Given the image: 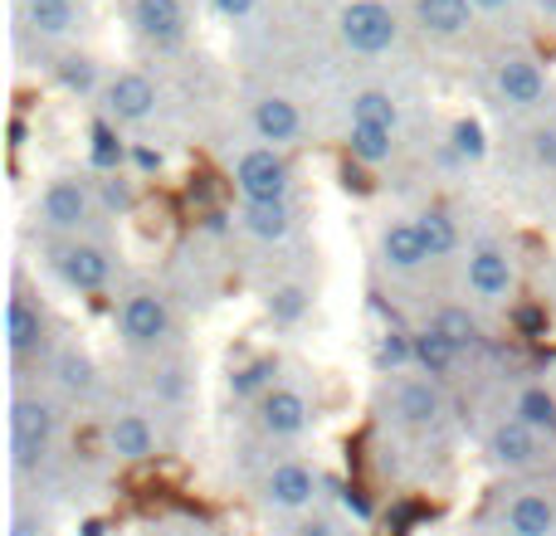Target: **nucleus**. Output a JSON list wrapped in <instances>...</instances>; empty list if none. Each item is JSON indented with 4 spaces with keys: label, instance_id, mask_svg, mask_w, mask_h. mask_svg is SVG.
Instances as JSON below:
<instances>
[{
    "label": "nucleus",
    "instance_id": "1",
    "mask_svg": "<svg viewBox=\"0 0 556 536\" xmlns=\"http://www.w3.org/2000/svg\"><path fill=\"white\" fill-rule=\"evenodd\" d=\"M98 210H103V205H98L93 181H84V176H54L35 205V220H39V230L54 234V240H78V234L93 225Z\"/></svg>",
    "mask_w": 556,
    "mask_h": 536
},
{
    "label": "nucleus",
    "instance_id": "2",
    "mask_svg": "<svg viewBox=\"0 0 556 536\" xmlns=\"http://www.w3.org/2000/svg\"><path fill=\"white\" fill-rule=\"evenodd\" d=\"M54 434H59V410L49 395L20 391L15 400H10V463H15V473L39 469L49 444H54Z\"/></svg>",
    "mask_w": 556,
    "mask_h": 536
},
{
    "label": "nucleus",
    "instance_id": "3",
    "mask_svg": "<svg viewBox=\"0 0 556 536\" xmlns=\"http://www.w3.org/2000/svg\"><path fill=\"white\" fill-rule=\"evenodd\" d=\"M117 336H123L127 352H162L176 336L172 297L156 293V288H132L117 303Z\"/></svg>",
    "mask_w": 556,
    "mask_h": 536
},
{
    "label": "nucleus",
    "instance_id": "4",
    "mask_svg": "<svg viewBox=\"0 0 556 536\" xmlns=\"http://www.w3.org/2000/svg\"><path fill=\"white\" fill-rule=\"evenodd\" d=\"M337 39L362 59H381L401 44V15L386 0H346L337 10Z\"/></svg>",
    "mask_w": 556,
    "mask_h": 536
},
{
    "label": "nucleus",
    "instance_id": "5",
    "mask_svg": "<svg viewBox=\"0 0 556 536\" xmlns=\"http://www.w3.org/2000/svg\"><path fill=\"white\" fill-rule=\"evenodd\" d=\"M489 88L508 113H542L552 103V78L532 54H498L489 64Z\"/></svg>",
    "mask_w": 556,
    "mask_h": 536
},
{
    "label": "nucleus",
    "instance_id": "6",
    "mask_svg": "<svg viewBox=\"0 0 556 536\" xmlns=\"http://www.w3.org/2000/svg\"><path fill=\"white\" fill-rule=\"evenodd\" d=\"M230 181L244 201H288L293 191V162H288L283 146H250V152L235 156Z\"/></svg>",
    "mask_w": 556,
    "mask_h": 536
},
{
    "label": "nucleus",
    "instance_id": "7",
    "mask_svg": "<svg viewBox=\"0 0 556 536\" xmlns=\"http://www.w3.org/2000/svg\"><path fill=\"white\" fill-rule=\"evenodd\" d=\"M49 264H54L59 283L74 288V293H84V297L103 293V288L113 283V254H108V244L84 240V234H78V240L49 244Z\"/></svg>",
    "mask_w": 556,
    "mask_h": 536
},
{
    "label": "nucleus",
    "instance_id": "8",
    "mask_svg": "<svg viewBox=\"0 0 556 536\" xmlns=\"http://www.w3.org/2000/svg\"><path fill=\"white\" fill-rule=\"evenodd\" d=\"M98 107H103V117L117 127H142V123H152L156 107H162V88H156L142 68H123V74H108V88H103V98H98Z\"/></svg>",
    "mask_w": 556,
    "mask_h": 536
},
{
    "label": "nucleus",
    "instance_id": "9",
    "mask_svg": "<svg viewBox=\"0 0 556 536\" xmlns=\"http://www.w3.org/2000/svg\"><path fill=\"white\" fill-rule=\"evenodd\" d=\"M464 288H469L473 303H503V297H513V288H518L513 254L493 240L469 244V254H464Z\"/></svg>",
    "mask_w": 556,
    "mask_h": 536
},
{
    "label": "nucleus",
    "instance_id": "10",
    "mask_svg": "<svg viewBox=\"0 0 556 536\" xmlns=\"http://www.w3.org/2000/svg\"><path fill=\"white\" fill-rule=\"evenodd\" d=\"M313 400H307L298 385H283L278 381L269 395H264L260 405H254V424H260V434L264 439H303L307 430H313Z\"/></svg>",
    "mask_w": 556,
    "mask_h": 536
},
{
    "label": "nucleus",
    "instance_id": "11",
    "mask_svg": "<svg viewBox=\"0 0 556 536\" xmlns=\"http://www.w3.org/2000/svg\"><path fill=\"white\" fill-rule=\"evenodd\" d=\"M317 488H323L317 469H307L303 459H278L274 469L264 473L260 498H264V508H274V512H307Z\"/></svg>",
    "mask_w": 556,
    "mask_h": 536
},
{
    "label": "nucleus",
    "instance_id": "12",
    "mask_svg": "<svg viewBox=\"0 0 556 536\" xmlns=\"http://www.w3.org/2000/svg\"><path fill=\"white\" fill-rule=\"evenodd\" d=\"M391 410L401 424L410 430H434L444 420V385L425 371H405L401 381L391 385Z\"/></svg>",
    "mask_w": 556,
    "mask_h": 536
},
{
    "label": "nucleus",
    "instance_id": "13",
    "mask_svg": "<svg viewBox=\"0 0 556 536\" xmlns=\"http://www.w3.org/2000/svg\"><path fill=\"white\" fill-rule=\"evenodd\" d=\"M483 454H489L493 469H508V473L532 469V463H542V434L532 430V424L503 414V420L489 430V439H483Z\"/></svg>",
    "mask_w": 556,
    "mask_h": 536
},
{
    "label": "nucleus",
    "instance_id": "14",
    "mask_svg": "<svg viewBox=\"0 0 556 536\" xmlns=\"http://www.w3.org/2000/svg\"><path fill=\"white\" fill-rule=\"evenodd\" d=\"M45 342H49L45 312H39L35 297L15 288V293H10V303H5V352H10V361L25 366L29 356L45 352Z\"/></svg>",
    "mask_w": 556,
    "mask_h": 536
},
{
    "label": "nucleus",
    "instance_id": "15",
    "mask_svg": "<svg viewBox=\"0 0 556 536\" xmlns=\"http://www.w3.org/2000/svg\"><path fill=\"white\" fill-rule=\"evenodd\" d=\"M127 20H132L137 39L152 44V49H176L186 39V29H191L181 0H132Z\"/></svg>",
    "mask_w": 556,
    "mask_h": 536
},
{
    "label": "nucleus",
    "instance_id": "16",
    "mask_svg": "<svg viewBox=\"0 0 556 536\" xmlns=\"http://www.w3.org/2000/svg\"><path fill=\"white\" fill-rule=\"evenodd\" d=\"M376 254H381V264L391 268V273H420L430 259V250H425V234L420 225H415V215H395V220L381 225V234H376Z\"/></svg>",
    "mask_w": 556,
    "mask_h": 536
},
{
    "label": "nucleus",
    "instance_id": "17",
    "mask_svg": "<svg viewBox=\"0 0 556 536\" xmlns=\"http://www.w3.org/2000/svg\"><path fill=\"white\" fill-rule=\"evenodd\" d=\"M250 127L264 146H293L303 137V107L283 93H264L250 103Z\"/></svg>",
    "mask_w": 556,
    "mask_h": 536
},
{
    "label": "nucleus",
    "instance_id": "18",
    "mask_svg": "<svg viewBox=\"0 0 556 536\" xmlns=\"http://www.w3.org/2000/svg\"><path fill=\"white\" fill-rule=\"evenodd\" d=\"M103 439L117 463H147L156 454V424L147 420L142 410H117L113 420H108Z\"/></svg>",
    "mask_w": 556,
    "mask_h": 536
},
{
    "label": "nucleus",
    "instance_id": "19",
    "mask_svg": "<svg viewBox=\"0 0 556 536\" xmlns=\"http://www.w3.org/2000/svg\"><path fill=\"white\" fill-rule=\"evenodd\" d=\"M410 20L430 39H464L479 10H473V0H410Z\"/></svg>",
    "mask_w": 556,
    "mask_h": 536
},
{
    "label": "nucleus",
    "instance_id": "20",
    "mask_svg": "<svg viewBox=\"0 0 556 536\" xmlns=\"http://www.w3.org/2000/svg\"><path fill=\"white\" fill-rule=\"evenodd\" d=\"M20 25L39 39H68L84 25V5L78 0H20Z\"/></svg>",
    "mask_w": 556,
    "mask_h": 536
},
{
    "label": "nucleus",
    "instance_id": "21",
    "mask_svg": "<svg viewBox=\"0 0 556 536\" xmlns=\"http://www.w3.org/2000/svg\"><path fill=\"white\" fill-rule=\"evenodd\" d=\"M240 230L260 244H283L298 230V210H293V201H244Z\"/></svg>",
    "mask_w": 556,
    "mask_h": 536
},
{
    "label": "nucleus",
    "instance_id": "22",
    "mask_svg": "<svg viewBox=\"0 0 556 536\" xmlns=\"http://www.w3.org/2000/svg\"><path fill=\"white\" fill-rule=\"evenodd\" d=\"M503 532L508 536H556V502L547 493H518L503 508Z\"/></svg>",
    "mask_w": 556,
    "mask_h": 536
},
{
    "label": "nucleus",
    "instance_id": "23",
    "mask_svg": "<svg viewBox=\"0 0 556 536\" xmlns=\"http://www.w3.org/2000/svg\"><path fill=\"white\" fill-rule=\"evenodd\" d=\"M425 327H434V332H440L444 342L459 346L464 356L483 346V322H479V312H473L469 303H440V307L430 312V322H425Z\"/></svg>",
    "mask_w": 556,
    "mask_h": 536
},
{
    "label": "nucleus",
    "instance_id": "24",
    "mask_svg": "<svg viewBox=\"0 0 556 536\" xmlns=\"http://www.w3.org/2000/svg\"><path fill=\"white\" fill-rule=\"evenodd\" d=\"M464 366V352L454 342H444L434 327H420L415 332V371H425V375H434V381H454V371Z\"/></svg>",
    "mask_w": 556,
    "mask_h": 536
},
{
    "label": "nucleus",
    "instance_id": "25",
    "mask_svg": "<svg viewBox=\"0 0 556 536\" xmlns=\"http://www.w3.org/2000/svg\"><path fill=\"white\" fill-rule=\"evenodd\" d=\"M54 84L64 88V93H74V98H103L108 78L88 54H74V49H68V54L54 59Z\"/></svg>",
    "mask_w": 556,
    "mask_h": 536
},
{
    "label": "nucleus",
    "instance_id": "26",
    "mask_svg": "<svg viewBox=\"0 0 556 536\" xmlns=\"http://www.w3.org/2000/svg\"><path fill=\"white\" fill-rule=\"evenodd\" d=\"M415 225H420V234H425V250H430V259H434V264H440V259H454V254H459L464 234H459V220H454L450 210H440V205H430V210H420V215H415Z\"/></svg>",
    "mask_w": 556,
    "mask_h": 536
},
{
    "label": "nucleus",
    "instance_id": "27",
    "mask_svg": "<svg viewBox=\"0 0 556 536\" xmlns=\"http://www.w3.org/2000/svg\"><path fill=\"white\" fill-rule=\"evenodd\" d=\"M274 385H278V361H274V356H250V361H240L230 371V395H235V400H254V405H260Z\"/></svg>",
    "mask_w": 556,
    "mask_h": 536
},
{
    "label": "nucleus",
    "instance_id": "28",
    "mask_svg": "<svg viewBox=\"0 0 556 536\" xmlns=\"http://www.w3.org/2000/svg\"><path fill=\"white\" fill-rule=\"evenodd\" d=\"M346 152H352L362 166H386L395 156V127L352 123L346 127Z\"/></svg>",
    "mask_w": 556,
    "mask_h": 536
},
{
    "label": "nucleus",
    "instance_id": "29",
    "mask_svg": "<svg viewBox=\"0 0 556 536\" xmlns=\"http://www.w3.org/2000/svg\"><path fill=\"white\" fill-rule=\"evenodd\" d=\"M54 375H59V385H64L68 395H93L98 391V366H93V356L78 352V346H59Z\"/></svg>",
    "mask_w": 556,
    "mask_h": 536
},
{
    "label": "nucleus",
    "instance_id": "30",
    "mask_svg": "<svg viewBox=\"0 0 556 536\" xmlns=\"http://www.w3.org/2000/svg\"><path fill=\"white\" fill-rule=\"evenodd\" d=\"M513 420L532 424L538 434H552L556 430V395L547 385H522V391L513 395Z\"/></svg>",
    "mask_w": 556,
    "mask_h": 536
},
{
    "label": "nucleus",
    "instance_id": "31",
    "mask_svg": "<svg viewBox=\"0 0 556 536\" xmlns=\"http://www.w3.org/2000/svg\"><path fill=\"white\" fill-rule=\"evenodd\" d=\"M346 103H352V123H371V127L401 123V103H395L391 88H356Z\"/></svg>",
    "mask_w": 556,
    "mask_h": 536
},
{
    "label": "nucleus",
    "instance_id": "32",
    "mask_svg": "<svg viewBox=\"0 0 556 536\" xmlns=\"http://www.w3.org/2000/svg\"><path fill=\"white\" fill-rule=\"evenodd\" d=\"M307 307H313V293H307L303 283H278V288H269V297H264V312H269L274 327H298L307 317Z\"/></svg>",
    "mask_w": 556,
    "mask_h": 536
},
{
    "label": "nucleus",
    "instance_id": "33",
    "mask_svg": "<svg viewBox=\"0 0 556 536\" xmlns=\"http://www.w3.org/2000/svg\"><path fill=\"white\" fill-rule=\"evenodd\" d=\"M376 371L381 375L415 371V332H386L376 342Z\"/></svg>",
    "mask_w": 556,
    "mask_h": 536
},
{
    "label": "nucleus",
    "instance_id": "34",
    "mask_svg": "<svg viewBox=\"0 0 556 536\" xmlns=\"http://www.w3.org/2000/svg\"><path fill=\"white\" fill-rule=\"evenodd\" d=\"M127 152H132V146L123 142V137H117V123H108V117H98L93 123V166L103 176H113L117 166L127 162Z\"/></svg>",
    "mask_w": 556,
    "mask_h": 536
},
{
    "label": "nucleus",
    "instance_id": "35",
    "mask_svg": "<svg viewBox=\"0 0 556 536\" xmlns=\"http://www.w3.org/2000/svg\"><path fill=\"white\" fill-rule=\"evenodd\" d=\"M450 152L459 156V162H483V156H489V137H483V123H473V117H459V123L450 127Z\"/></svg>",
    "mask_w": 556,
    "mask_h": 536
},
{
    "label": "nucleus",
    "instance_id": "36",
    "mask_svg": "<svg viewBox=\"0 0 556 536\" xmlns=\"http://www.w3.org/2000/svg\"><path fill=\"white\" fill-rule=\"evenodd\" d=\"M98 205H103V210H132V181H127V176H103V181H98Z\"/></svg>",
    "mask_w": 556,
    "mask_h": 536
},
{
    "label": "nucleus",
    "instance_id": "37",
    "mask_svg": "<svg viewBox=\"0 0 556 536\" xmlns=\"http://www.w3.org/2000/svg\"><path fill=\"white\" fill-rule=\"evenodd\" d=\"M532 162H538L542 171H556V117L532 127Z\"/></svg>",
    "mask_w": 556,
    "mask_h": 536
},
{
    "label": "nucleus",
    "instance_id": "38",
    "mask_svg": "<svg viewBox=\"0 0 556 536\" xmlns=\"http://www.w3.org/2000/svg\"><path fill=\"white\" fill-rule=\"evenodd\" d=\"M293 536H346V532H342V522H337V518H327V512H313V518L298 522Z\"/></svg>",
    "mask_w": 556,
    "mask_h": 536
},
{
    "label": "nucleus",
    "instance_id": "39",
    "mask_svg": "<svg viewBox=\"0 0 556 536\" xmlns=\"http://www.w3.org/2000/svg\"><path fill=\"white\" fill-rule=\"evenodd\" d=\"M211 10L220 20H230V25H244V20L260 10V0H211Z\"/></svg>",
    "mask_w": 556,
    "mask_h": 536
},
{
    "label": "nucleus",
    "instance_id": "40",
    "mask_svg": "<svg viewBox=\"0 0 556 536\" xmlns=\"http://www.w3.org/2000/svg\"><path fill=\"white\" fill-rule=\"evenodd\" d=\"M127 162H132L142 176H152V171H162V162H166V156L156 152V146H147V142H132V152H127Z\"/></svg>",
    "mask_w": 556,
    "mask_h": 536
},
{
    "label": "nucleus",
    "instance_id": "41",
    "mask_svg": "<svg viewBox=\"0 0 556 536\" xmlns=\"http://www.w3.org/2000/svg\"><path fill=\"white\" fill-rule=\"evenodd\" d=\"M10 536H45V518L29 522L25 512H15V522H10Z\"/></svg>",
    "mask_w": 556,
    "mask_h": 536
},
{
    "label": "nucleus",
    "instance_id": "42",
    "mask_svg": "<svg viewBox=\"0 0 556 536\" xmlns=\"http://www.w3.org/2000/svg\"><path fill=\"white\" fill-rule=\"evenodd\" d=\"M342 502H346V512H356V518H371V502H366L362 493L346 488V493H342Z\"/></svg>",
    "mask_w": 556,
    "mask_h": 536
},
{
    "label": "nucleus",
    "instance_id": "43",
    "mask_svg": "<svg viewBox=\"0 0 556 536\" xmlns=\"http://www.w3.org/2000/svg\"><path fill=\"white\" fill-rule=\"evenodd\" d=\"M513 5H518V0H473L479 15H503V10H513Z\"/></svg>",
    "mask_w": 556,
    "mask_h": 536
},
{
    "label": "nucleus",
    "instance_id": "44",
    "mask_svg": "<svg viewBox=\"0 0 556 536\" xmlns=\"http://www.w3.org/2000/svg\"><path fill=\"white\" fill-rule=\"evenodd\" d=\"M10 146H25V123H20V117L10 123Z\"/></svg>",
    "mask_w": 556,
    "mask_h": 536
},
{
    "label": "nucleus",
    "instance_id": "45",
    "mask_svg": "<svg viewBox=\"0 0 556 536\" xmlns=\"http://www.w3.org/2000/svg\"><path fill=\"white\" fill-rule=\"evenodd\" d=\"M538 5H542V10H547V15H552V20H556V0H538Z\"/></svg>",
    "mask_w": 556,
    "mask_h": 536
}]
</instances>
